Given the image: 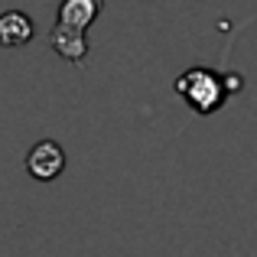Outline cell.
Returning a JSON list of instances; mask_svg holds the SVG:
<instances>
[{
	"instance_id": "obj_1",
	"label": "cell",
	"mask_w": 257,
	"mask_h": 257,
	"mask_svg": "<svg viewBox=\"0 0 257 257\" xmlns=\"http://www.w3.org/2000/svg\"><path fill=\"white\" fill-rule=\"evenodd\" d=\"M176 94H179L195 114H215L228 101L231 88H228V78H221L218 72L195 65V69L182 72V75L176 78Z\"/></svg>"
},
{
	"instance_id": "obj_2",
	"label": "cell",
	"mask_w": 257,
	"mask_h": 257,
	"mask_svg": "<svg viewBox=\"0 0 257 257\" xmlns=\"http://www.w3.org/2000/svg\"><path fill=\"white\" fill-rule=\"evenodd\" d=\"M65 170V150L56 140H39L30 153H26V173L39 182H52L59 179Z\"/></svg>"
},
{
	"instance_id": "obj_3",
	"label": "cell",
	"mask_w": 257,
	"mask_h": 257,
	"mask_svg": "<svg viewBox=\"0 0 257 257\" xmlns=\"http://www.w3.org/2000/svg\"><path fill=\"white\" fill-rule=\"evenodd\" d=\"M49 46L65 59V62H85V56H88L85 33L82 30H72V26H65V23H56V26H52Z\"/></svg>"
},
{
	"instance_id": "obj_4",
	"label": "cell",
	"mask_w": 257,
	"mask_h": 257,
	"mask_svg": "<svg viewBox=\"0 0 257 257\" xmlns=\"http://www.w3.org/2000/svg\"><path fill=\"white\" fill-rule=\"evenodd\" d=\"M104 0H62L59 4V23L72 26V30H88V26L98 20Z\"/></svg>"
},
{
	"instance_id": "obj_5",
	"label": "cell",
	"mask_w": 257,
	"mask_h": 257,
	"mask_svg": "<svg viewBox=\"0 0 257 257\" xmlns=\"http://www.w3.org/2000/svg\"><path fill=\"white\" fill-rule=\"evenodd\" d=\"M33 39V20L20 10H7L0 13V46L7 49H17V46H26Z\"/></svg>"
}]
</instances>
